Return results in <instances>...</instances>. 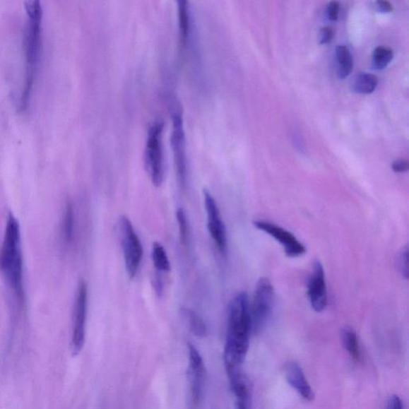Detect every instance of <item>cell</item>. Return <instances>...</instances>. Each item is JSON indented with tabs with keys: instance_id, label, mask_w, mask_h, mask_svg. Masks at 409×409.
<instances>
[{
	"instance_id": "4316f807",
	"label": "cell",
	"mask_w": 409,
	"mask_h": 409,
	"mask_svg": "<svg viewBox=\"0 0 409 409\" xmlns=\"http://www.w3.org/2000/svg\"><path fill=\"white\" fill-rule=\"evenodd\" d=\"M392 168L396 173H404L408 170V162L404 160H396L392 164Z\"/></svg>"
},
{
	"instance_id": "f1b7e54d",
	"label": "cell",
	"mask_w": 409,
	"mask_h": 409,
	"mask_svg": "<svg viewBox=\"0 0 409 409\" xmlns=\"http://www.w3.org/2000/svg\"><path fill=\"white\" fill-rule=\"evenodd\" d=\"M375 8L378 11L384 12V13H388V12H392L393 11V5L387 1L376 2Z\"/></svg>"
},
{
	"instance_id": "52a82bcc",
	"label": "cell",
	"mask_w": 409,
	"mask_h": 409,
	"mask_svg": "<svg viewBox=\"0 0 409 409\" xmlns=\"http://www.w3.org/2000/svg\"><path fill=\"white\" fill-rule=\"evenodd\" d=\"M88 312V286L81 280L76 292L74 320H73V332L71 346L72 351L78 354L83 349L86 335V320Z\"/></svg>"
},
{
	"instance_id": "603a6c76",
	"label": "cell",
	"mask_w": 409,
	"mask_h": 409,
	"mask_svg": "<svg viewBox=\"0 0 409 409\" xmlns=\"http://www.w3.org/2000/svg\"><path fill=\"white\" fill-rule=\"evenodd\" d=\"M177 222H178L180 241L183 246H186L188 242V223L186 213L183 209H179L176 212Z\"/></svg>"
},
{
	"instance_id": "d4e9b609",
	"label": "cell",
	"mask_w": 409,
	"mask_h": 409,
	"mask_svg": "<svg viewBox=\"0 0 409 409\" xmlns=\"http://www.w3.org/2000/svg\"><path fill=\"white\" fill-rule=\"evenodd\" d=\"M340 11V4L337 1H333L328 4L326 9V16L331 21H337L338 20Z\"/></svg>"
},
{
	"instance_id": "30bf717a",
	"label": "cell",
	"mask_w": 409,
	"mask_h": 409,
	"mask_svg": "<svg viewBox=\"0 0 409 409\" xmlns=\"http://www.w3.org/2000/svg\"><path fill=\"white\" fill-rule=\"evenodd\" d=\"M205 208L207 213V228L215 241L219 251L225 254L227 248V230L215 198L211 194L203 191Z\"/></svg>"
},
{
	"instance_id": "ffe728a7",
	"label": "cell",
	"mask_w": 409,
	"mask_h": 409,
	"mask_svg": "<svg viewBox=\"0 0 409 409\" xmlns=\"http://www.w3.org/2000/svg\"><path fill=\"white\" fill-rule=\"evenodd\" d=\"M378 79L374 75L361 74L357 76L353 83V90L359 94H371L375 90Z\"/></svg>"
},
{
	"instance_id": "44dd1931",
	"label": "cell",
	"mask_w": 409,
	"mask_h": 409,
	"mask_svg": "<svg viewBox=\"0 0 409 409\" xmlns=\"http://www.w3.org/2000/svg\"><path fill=\"white\" fill-rule=\"evenodd\" d=\"M75 213L71 201H67L64 211L62 224V231L64 240L71 242L74 236Z\"/></svg>"
},
{
	"instance_id": "9a60e30c",
	"label": "cell",
	"mask_w": 409,
	"mask_h": 409,
	"mask_svg": "<svg viewBox=\"0 0 409 409\" xmlns=\"http://www.w3.org/2000/svg\"><path fill=\"white\" fill-rule=\"evenodd\" d=\"M178 6L180 46L184 49L188 45L191 34L190 11L186 0H180Z\"/></svg>"
},
{
	"instance_id": "ba28073f",
	"label": "cell",
	"mask_w": 409,
	"mask_h": 409,
	"mask_svg": "<svg viewBox=\"0 0 409 409\" xmlns=\"http://www.w3.org/2000/svg\"><path fill=\"white\" fill-rule=\"evenodd\" d=\"M172 145L177 179H178L180 187L185 189L187 179V161L186 136L181 114L174 112L172 115Z\"/></svg>"
},
{
	"instance_id": "d6986e66",
	"label": "cell",
	"mask_w": 409,
	"mask_h": 409,
	"mask_svg": "<svg viewBox=\"0 0 409 409\" xmlns=\"http://www.w3.org/2000/svg\"><path fill=\"white\" fill-rule=\"evenodd\" d=\"M152 259L154 266L158 272H169L170 263L166 249L160 242L153 244Z\"/></svg>"
},
{
	"instance_id": "2e32d148",
	"label": "cell",
	"mask_w": 409,
	"mask_h": 409,
	"mask_svg": "<svg viewBox=\"0 0 409 409\" xmlns=\"http://www.w3.org/2000/svg\"><path fill=\"white\" fill-rule=\"evenodd\" d=\"M181 314L185 319L191 333L199 338H206L207 336V327L203 319L194 310L188 308H182Z\"/></svg>"
},
{
	"instance_id": "7a4b0ae2",
	"label": "cell",
	"mask_w": 409,
	"mask_h": 409,
	"mask_svg": "<svg viewBox=\"0 0 409 409\" xmlns=\"http://www.w3.org/2000/svg\"><path fill=\"white\" fill-rule=\"evenodd\" d=\"M19 222L9 213L6 223L1 249L0 271L20 302L24 299L23 259Z\"/></svg>"
},
{
	"instance_id": "5b68a950",
	"label": "cell",
	"mask_w": 409,
	"mask_h": 409,
	"mask_svg": "<svg viewBox=\"0 0 409 409\" xmlns=\"http://www.w3.org/2000/svg\"><path fill=\"white\" fill-rule=\"evenodd\" d=\"M273 287L267 278H261L256 285L252 307H249L252 331L259 333L266 326L273 313Z\"/></svg>"
},
{
	"instance_id": "9c48e42d",
	"label": "cell",
	"mask_w": 409,
	"mask_h": 409,
	"mask_svg": "<svg viewBox=\"0 0 409 409\" xmlns=\"http://www.w3.org/2000/svg\"><path fill=\"white\" fill-rule=\"evenodd\" d=\"M254 227L265 232L283 245L286 256L289 258H298L307 252V249L291 232L279 227L277 224L257 220L254 222Z\"/></svg>"
},
{
	"instance_id": "7402d4cb",
	"label": "cell",
	"mask_w": 409,
	"mask_h": 409,
	"mask_svg": "<svg viewBox=\"0 0 409 409\" xmlns=\"http://www.w3.org/2000/svg\"><path fill=\"white\" fill-rule=\"evenodd\" d=\"M394 57L392 49L386 47H378L372 54V64L376 70H383L389 64Z\"/></svg>"
},
{
	"instance_id": "7c38bea8",
	"label": "cell",
	"mask_w": 409,
	"mask_h": 409,
	"mask_svg": "<svg viewBox=\"0 0 409 409\" xmlns=\"http://www.w3.org/2000/svg\"><path fill=\"white\" fill-rule=\"evenodd\" d=\"M308 297L311 307L321 312L327 307L328 295L325 271L320 261H315L308 282Z\"/></svg>"
},
{
	"instance_id": "6da1fadb",
	"label": "cell",
	"mask_w": 409,
	"mask_h": 409,
	"mask_svg": "<svg viewBox=\"0 0 409 409\" xmlns=\"http://www.w3.org/2000/svg\"><path fill=\"white\" fill-rule=\"evenodd\" d=\"M251 331L249 298L247 292H242L229 304L224 352L225 368H240L247 357Z\"/></svg>"
},
{
	"instance_id": "ac0fdd59",
	"label": "cell",
	"mask_w": 409,
	"mask_h": 409,
	"mask_svg": "<svg viewBox=\"0 0 409 409\" xmlns=\"http://www.w3.org/2000/svg\"><path fill=\"white\" fill-rule=\"evenodd\" d=\"M345 349L350 354L353 361L359 362L361 359V350L357 333L351 328H345L341 333Z\"/></svg>"
},
{
	"instance_id": "277c9868",
	"label": "cell",
	"mask_w": 409,
	"mask_h": 409,
	"mask_svg": "<svg viewBox=\"0 0 409 409\" xmlns=\"http://www.w3.org/2000/svg\"><path fill=\"white\" fill-rule=\"evenodd\" d=\"M164 123L156 121L149 129L145 151L146 166L153 184L160 186L163 179L162 131Z\"/></svg>"
},
{
	"instance_id": "e0dca14e",
	"label": "cell",
	"mask_w": 409,
	"mask_h": 409,
	"mask_svg": "<svg viewBox=\"0 0 409 409\" xmlns=\"http://www.w3.org/2000/svg\"><path fill=\"white\" fill-rule=\"evenodd\" d=\"M336 61H337L338 77L344 79L349 76L353 69V60L349 48L343 45L337 47Z\"/></svg>"
},
{
	"instance_id": "3957f363",
	"label": "cell",
	"mask_w": 409,
	"mask_h": 409,
	"mask_svg": "<svg viewBox=\"0 0 409 409\" xmlns=\"http://www.w3.org/2000/svg\"><path fill=\"white\" fill-rule=\"evenodd\" d=\"M28 21L24 35V50L26 58V81L21 100L22 109L29 103L30 93L33 88L40 62L42 45V9L40 1L25 3Z\"/></svg>"
},
{
	"instance_id": "83f0119b",
	"label": "cell",
	"mask_w": 409,
	"mask_h": 409,
	"mask_svg": "<svg viewBox=\"0 0 409 409\" xmlns=\"http://www.w3.org/2000/svg\"><path fill=\"white\" fill-rule=\"evenodd\" d=\"M386 409H404V405L398 396H393L388 402Z\"/></svg>"
},
{
	"instance_id": "8992f818",
	"label": "cell",
	"mask_w": 409,
	"mask_h": 409,
	"mask_svg": "<svg viewBox=\"0 0 409 409\" xmlns=\"http://www.w3.org/2000/svg\"><path fill=\"white\" fill-rule=\"evenodd\" d=\"M119 227L126 271L128 275L134 278L136 276L143 259L142 243L133 227L131 220L126 216L120 218Z\"/></svg>"
},
{
	"instance_id": "4fadbf2b",
	"label": "cell",
	"mask_w": 409,
	"mask_h": 409,
	"mask_svg": "<svg viewBox=\"0 0 409 409\" xmlns=\"http://www.w3.org/2000/svg\"><path fill=\"white\" fill-rule=\"evenodd\" d=\"M285 374L287 381L305 401H312L314 393L305 377L304 372L295 362H289L285 365Z\"/></svg>"
},
{
	"instance_id": "8fae6325",
	"label": "cell",
	"mask_w": 409,
	"mask_h": 409,
	"mask_svg": "<svg viewBox=\"0 0 409 409\" xmlns=\"http://www.w3.org/2000/svg\"><path fill=\"white\" fill-rule=\"evenodd\" d=\"M189 368L188 378L190 382L192 400L198 404L203 398L206 379V369L203 357L192 344H188Z\"/></svg>"
},
{
	"instance_id": "5bb4252c",
	"label": "cell",
	"mask_w": 409,
	"mask_h": 409,
	"mask_svg": "<svg viewBox=\"0 0 409 409\" xmlns=\"http://www.w3.org/2000/svg\"><path fill=\"white\" fill-rule=\"evenodd\" d=\"M232 391L236 396V409L251 408V389L242 372L229 377Z\"/></svg>"
},
{
	"instance_id": "cb8c5ba5",
	"label": "cell",
	"mask_w": 409,
	"mask_h": 409,
	"mask_svg": "<svg viewBox=\"0 0 409 409\" xmlns=\"http://www.w3.org/2000/svg\"><path fill=\"white\" fill-rule=\"evenodd\" d=\"M408 248L406 247L405 249H402L398 258V264L400 272L402 276L408 279Z\"/></svg>"
},
{
	"instance_id": "484cf974",
	"label": "cell",
	"mask_w": 409,
	"mask_h": 409,
	"mask_svg": "<svg viewBox=\"0 0 409 409\" xmlns=\"http://www.w3.org/2000/svg\"><path fill=\"white\" fill-rule=\"evenodd\" d=\"M334 37V30L329 27L321 28L319 33V44L327 45L331 42Z\"/></svg>"
}]
</instances>
